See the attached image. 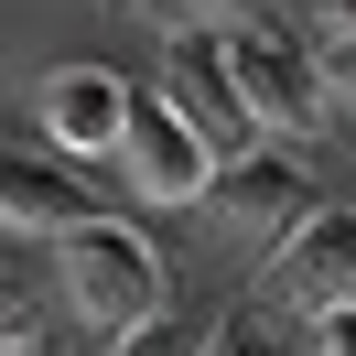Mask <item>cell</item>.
Returning a JSON list of instances; mask_svg holds the SVG:
<instances>
[{
    "label": "cell",
    "mask_w": 356,
    "mask_h": 356,
    "mask_svg": "<svg viewBox=\"0 0 356 356\" xmlns=\"http://www.w3.org/2000/svg\"><path fill=\"white\" fill-rule=\"evenodd\" d=\"M205 356H324V346H313V334H291L281 313H259V302H227Z\"/></svg>",
    "instance_id": "9c48e42d"
},
{
    "label": "cell",
    "mask_w": 356,
    "mask_h": 356,
    "mask_svg": "<svg viewBox=\"0 0 356 356\" xmlns=\"http://www.w3.org/2000/svg\"><path fill=\"white\" fill-rule=\"evenodd\" d=\"M216 216L238 227V238H270L281 248L291 227L313 216V184H302V162L270 140V152H248V162H227V184H216Z\"/></svg>",
    "instance_id": "8992f818"
},
{
    "label": "cell",
    "mask_w": 356,
    "mask_h": 356,
    "mask_svg": "<svg viewBox=\"0 0 356 356\" xmlns=\"http://www.w3.org/2000/svg\"><path fill=\"white\" fill-rule=\"evenodd\" d=\"M130 184H140V205H205V195L227 184L216 140H205L162 87L140 97V119H130Z\"/></svg>",
    "instance_id": "277c9868"
},
{
    "label": "cell",
    "mask_w": 356,
    "mask_h": 356,
    "mask_svg": "<svg viewBox=\"0 0 356 356\" xmlns=\"http://www.w3.org/2000/svg\"><path fill=\"white\" fill-rule=\"evenodd\" d=\"M216 346V324H195V313H162V324H140V334H119L108 356H205Z\"/></svg>",
    "instance_id": "30bf717a"
},
{
    "label": "cell",
    "mask_w": 356,
    "mask_h": 356,
    "mask_svg": "<svg viewBox=\"0 0 356 356\" xmlns=\"http://www.w3.org/2000/svg\"><path fill=\"white\" fill-rule=\"evenodd\" d=\"M97 216H108V205H97L65 162H11V184H0V227H11V238H54L65 248L76 227H97Z\"/></svg>",
    "instance_id": "ba28073f"
},
{
    "label": "cell",
    "mask_w": 356,
    "mask_h": 356,
    "mask_svg": "<svg viewBox=\"0 0 356 356\" xmlns=\"http://www.w3.org/2000/svg\"><path fill=\"white\" fill-rule=\"evenodd\" d=\"M270 270H281V291H302V302H324V313L356 302V205H313V216L270 248Z\"/></svg>",
    "instance_id": "52a82bcc"
},
{
    "label": "cell",
    "mask_w": 356,
    "mask_h": 356,
    "mask_svg": "<svg viewBox=\"0 0 356 356\" xmlns=\"http://www.w3.org/2000/svg\"><path fill=\"white\" fill-rule=\"evenodd\" d=\"M54 281H65V313L87 334H140V324H162V291H173V270H162V248L140 238V227H119V216H97V227H76L65 248H54Z\"/></svg>",
    "instance_id": "6da1fadb"
},
{
    "label": "cell",
    "mask_w": 356,
    "mask_h": 356,
    "mask_svg": "<svg viewBox=\"0 0 356 356\" xmlns=\"http://www.w3.org/2000/svg\"><path fill=\"white\" fill-rule=\"evenodd\" d=\"M216 54H227V76L248 87V108H259L270 130H313V119H324V76L302 65V44H291L281 22L238 11V22H216Z\"/></svg>",
    "instance_id": "3957f363"
},
{
    "label": "cell",
    "mask_w": 356,
    "mask_h": 356,
    "mask_svg": "<svg viewBox=\"0 0 356 356\" xmlns=\"http://www.w3.org/2000/svg\"><path fill=\"white\" fill-rule=\"evenodd\" d=\"M313 346H324V356H356V302H334V313H313Z\"/></svg>",
    "instance_id": "7c38bea8"
},
{
    "label": "cell",
    "mask_w": 356,
    "mask_h": 356,
    "mask_svg": "<svg viewBox=\"0 0 356 356\" xmlns=\"http://www.w3.org/2000/svg\"><path fill=\"white\" fill-rule=\"evenodd\" d=\"M130 119H140V87H119L108 65H54L44 76V140L65 162H130Z\"/></svg>",
    "instance_id": "5b68a950"
},
{
    "label": "cell",
    "mask_w": 356,
    "mask_h": 356,
    "mask_svg": "<svg viewBox=\"0 0 356 356\" xmlns=\"http://www.w3.org/2000/svg\"><path fill=\"white\" fill-rule=\"evenodd\" d=\"M324 33H334V44H356V0H324Z\"/></svg>",
    "instance_id": "9a60e30c"
},
{
    "label": "cell",
    "mask_w": 356,
    "mask_h": 356,
    "mask_svg": "<svg viewBox=\"0 0 356 356\" xmlns=\"http://www.w3.org/2000/svg\"><path fill=\"white\" fill-rule=\"evenodd\" d=\"M324 76H334V97L356 108V44H334V54H324Z\"/></svg>",
    "instance_id": "5bb4252c"
},
{
    "label": "cell",
    "mask_w": 356,
    "mask_h": 356,
    "mask_svg": "<svg viewBox=\"0 0 356 356\" xmlns=\"http://www.w3.org/2000/svg\"><path fill=\"white\" fill-rule=\"evenodd\" d=\"M152 11H162L173 33H216V22H238L248 0H152Z\"/></svg>",
    "instance_id": "8fae6325"
},
{
    "label": "cell",
    "mask_w": 356,
    "mask_h": 356,
    "mask_svg": "<svg viewBox=\"0 0 356 356\" xmlns=\"http://www.w3.org/2000/svg\"><path fill=\"white\" fill-rule=\"evenodd\" d=\"M162 97H173V108L195 119L205 140H216V162H248V152H270V119L248 108V87L227 76L216 33H173V44H162Z\"/></svg>",
    "instance_id": "7a4b0ae2"
},
{
    "label": "cell",
    "mask_w": 356,
    "mask_h": 356,
    "mask_svg": "<svg viewBox=\"0 0 356 356\" xmlns=\"http://www.w3.org/2000/svg\"><path fill=\"white\" fill-rule=\"evenodd\" d=\"M0 356H65V346L44 334V313H11V346H0Z\"/></svg>",
    "instance_id": "4fadbf2b"
}]
</instances>
